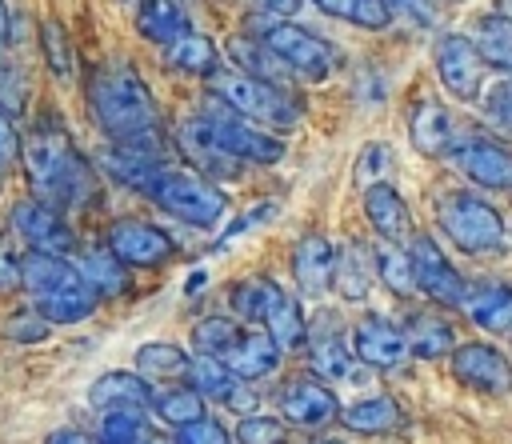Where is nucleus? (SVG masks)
Returning <instances> with one entry per match:
<instances>
[{
    "instance_id": "obj_1",
    "label": "nucleus",
    "mask_w": 512,
    "mask_h": 444,
    "mask_svg": "<svg viewBox=\"0 0 512 444\" xmlns=\"http://www.w3.org/2000/svg\"><path fill=\"white\" fill-rule=\"evenodd\" d=\"M176 148L208 180H232V176H240L244 164L268 168V164L284 160L280 132L264 128V124H252V120L236 116L232 108H224L216 100L204 112H192L176 128Z\"/></svg>"
},
{
    "instance_id": "obj_2",
    "label": "nucleus",
    "mask_w": 512,
    "mask_h": 444,
    "mask_svg": "<svg viewBox=\"0 0 512 444\" xmlns=\"http://www.w3.org/2000/svg\"><path fill=\"white\" fill-rule=\"evenodd\" d=\"M88 116L108 144L128 148H164V116L152 100V88L128 60H104L88 72L84 84Z\"/></svg>"
},
{
    "instance_id": "obj_3",
    "label": "nucleus",
    "mask_w": 512,
    "mask_h": 444,
    "mask_svg": "<svg viewBox=\"0 0 512 444\" xmlns=\"http://www.w3.org/2000/svg\"><path fill=\"white\" fill-rule=\"evenodd\" d=\"M20 164L28 192L60 212H76L96 200V164L72 144L56 112L36 116L32 132L20 140Z\"/></svg>"
},
{
    "instance_id": "obj_4",
    "label": "nucleus",
    "mask_w": 512,
    "mask_h": 444,
    "mask_svg": "<svg viewBox=\"0 0 512 444\" xmlns=\"http://www.w3.org/2000/svg\"><path fill=\"white\" fill-rule=\"evenodd\" d=\"M208 96L224 108H232L236 116L252 120V124H264L272 132H292L304 116V104L292 88H280V84H268V80H256V76H244L236 68H220L208 76Z\"/></svg>"
},
{
    "instance_id": "obj_5",
    "label": "nucleus",
    "mask_w": 512,
    "mask_h": 444,
    "mask_svg": "<svg viewBox=\"0 0 512 444\" xmlns=\"http://www.w3.org/2000/svg\"><path fill=\"white\" fill-rule=\"evenodd\" d=\"M144 196L160 212H168L172 220L192 224V228H212L228 212L224 188L216 180H208L204 172H196V168H172V164H164L152 176V184L144 188Z\"/></svg>"
},
{
    "instance_id": "obj_6",
    "label": "nucleus",
    "mask_w": 512,
    "mask_h": 444,
    "mask_svg": "<svg viewBox=\"0 0 512 444\" xmlns=\"http://www.w3.org/2000/svg\"><path fill=\"white\" fill-rule=\"evenodd\" d=\"M436 224L448 236V244H456L468 256H492L504 248V216L496 212L492 200H484L480 192H448L436 204Z\"/></svg>"
},
{
    "instance_id": "obj_7",
    "label": "nucleus",
    "mask_w": 512,
    "mask_h": 444,
    "mask_svg": "<svg viewBox=\"0 0 512 444\" xmlns=\"http://www.w3.org/2000/svg\"><path fill=\"white\" fill-rule=\"evenodd\" d=\"M252 36H260V40L288 64V72H292V76H304V80H324V76H332L336 64H340L336 48H332L324 36H316V32H308L304 24H292V20H272V16H264Z\"/></svg>"
},
{
    "instance_id": "obj_8",
    "label": "nucleus",
    "mask_w": 512,
    "mask_h": 444,
    "mask_svg": "<svg viewBox=\"0 0 512 444\" xmlns=\"http://www.w3.org/2000/svg\"><path fill=\"white\" fill-rule=\"evenodd\" d=\"M408 260H412V276H416V292L436 304V308H460L468 296V280L460 276V268L444 256V248L436 244L432 232H412L404 240Z\"/></svg>"
},
{
    "instance_id": "obj_9",
    "label": "nucleus",
    "mask_w": 512,
    "mask_h": 444,
    "mask_svg": "<svg viewBox=\"0 0 512 444\" xmlns=\"http://www.w3.org/2000/svg\"><path fill=\"white\" fill-rule=\"evenodd\" d=\"M320 320H324V324L308 328V344H304V348H308V368H312V376H320V380H328V384H364L372 368H364L360 356L352 352V336H344V328L336 324L340 316L324 312Z\"/></svg>"
},
{
    "instance_id": "obj_10",
    "label": "nucleus",
    "mask_w": 512,
    "mask_h": 444,
    "mask_svg": "<svg viewBox=\"0 0 512 444\" xmlns=\"http://www.w3.org/2000/svg\"><path fill=\"white\" fill-rule=\"evenodd\" d=\"M448 164L484 192H512V148L492 140V136H460L448 152Z\"/></svg>"
},
{
    "instance_id": "obj_11",
    "label": "nucleus",
    "mask_w": 512,
    "mask_h": 444,
    "mask_svg": "<svg viewBox=\"0 0 512 444\" xmlns=\"http://www.w3.org/2000/svg\"><path fill=\"white\" fill-rule=\"evenodd\" d=\"M432 68H436V80L448 96L456 100H480V88H484V56L480 48L472 44V36H460V32H444L436 36L432 44Z\"/></svg>"
},
{
    "instance_id": "obj_12",
    "label": "nucleus",
    "mask_w": 512,
    "mask_h": 444,
    "mask_svg": "<svg viewBox=\"0 0 512 444\" xmlns=\"http://www.w3.org/2000/svg\"><path fill=\"white\" fill-rule=\"evenodd\" d=\"M8 228L24 240L28 252H52V256H72L76 252V232L68 228L64 212L36 200V196H24V200L12 204Z\"/></svg>"
},
{
    "instance_id": "obj_13",
    "label": "nucleus",
    "mask_w": 512,
    "mask_h": 444,
    "mask_svg": "<svg viewBox=\"0 0 512 444\" xmlns=\"http://www.w3.org/2000/svg\"><path fill=\"white\" fill-rule=\"evenodd\" d=\"M104 244L112 256H120L128 268H160L176 256V240L152 224V220H140V216H120L108 224L104 232Z\"/></svg>"
},
{
    "instance_id": "obj_14",
    "label": "nucleus",
    "mask_w": 512,
    "mask_h": 444,
    "mask_svg": "<svg viewBox=\"0 0 512 444\" xmlns=\"http://www.w3.org/2000/svg\"><path fill=\"white\" fill-rule=\"evenodd\" d=\"M448 368H452L456 384H464L468 392H480V396H508L512 392V360L488 340H472V344L452 348Z\"/></svg>"
},
{
    "instance_id": "obj_15",
    "label": "nucleus",
    "mask_w": 512,
    "mask_h": 444,
    "mask_svg": "<svg viewBox=\"0 0 512 444\" xmlns=\"http://www.w3.org/2000/svg\"><path fill=\"white\" fill-rule=\"evenodd\" d=\"M276 400H280V420L296 424V428H328L332 420H340V400H336L332 384L320 376L288 380Z\"/></svg>"
},
{
    "instance_id": "obj_16",
    "label": "nucleus",
    "mask_w": 512,
    "mask_h": 444,
    "mask_svg": "<svg viewBox=\"0 0 512 444\" xmlns=\"http://www.w3.org/2000/svg\"><path fill=\"white\" fill-rule=\"evenodd\" d=\"M352 352L372 372H392V368H400L408 360V344H404L400 324L388 320V316H380V312H368V316L356 320V328H352Z\"/></svg>"
},
{
    "instance_id": "obj_17",
    "label": "nucleus",
    "mask_w": 512,
    "mask_h": 444,
    "mask_svg": "<svg viewBox=\"0 0 512 444\" xmlns=\"http://www.w3.org/2000/svg\"><path fill=\"white\" fill-rule=\"evenodd\" d=\"M336 276V244L324 232H304L292 244V280L304 296H324Z\"/></svg>"
},
{
    "instance_id": "obj_18",
    "label": "nucleus",
    "mask_w": 512,
    "mask_h": 444,
    "mask_svg": "<svg viewBox=\"0 0 512 444\" xmlns=\"http://www.w3.org/2000/svg\"><path fill=\"white\" fill-rule=\"evenodd\" d=\"M460 312H464L468 324H476L480 332L512 340V284H500V280L468 284V296H464Z\"/></svg>"
},
{
    "instance_id": "obj_19",
    "label": "nucleus",
    "mask_w": 512,
    "mask_h": 444,
    "mask_svg": "<svg viewBox=\"0 0 512 444\" xmlns=\"http://www.w3.org/2000/svg\"><path fill=\"white\" fill-rule=\"evenodd\" d=\"M408 140H412V148L420 156L440 160V156L452 152V144L460 140V132H456L452 112L440 100H416V108L408 116Z\"/></svg>"
},
{
    "instance_id": "obj_20",
    "label": "nucleus",
    "mask_w": 512,
    "mask_h": 444,
    "mask_svg": "<svg viewBox=\"0 0 512 444\" xmlns=\"http://www.w3.org/2000/svg\"><path fill=\"white\" fill-rule=\"evenodd\" d=\"M96 168L108 172L116 184L144 192L152 176L164 168V148H128V144H104L96 156Z\"/></svg>"
},
{
    "instance_id": "obj_21",
    "label": "nucleus",
    "mask_w": 512,
    "mask_h": 444,
    "mask_svg": "<svg viewBox=\"0 0 512 444\" xmlns=\"http://www.w3.org/2000/svg\"><path fill=\"white\" fill-rule=\"evenodd\" d=\"M400 332H404V344H408V356L416 360H440V356H452L456 348V328L444 312L436 308H416L400 320Z\"/></svg>"
},
{
    "instance_id": "obj_22",
    "label": "nucleus",
    "mask_w": 512,
    "mask_h": 444,
    "mask_svg": "<svg viewBox=\"0 0 512 444\" xmlns=\"http://www.w3.org/2000/svg\"><path fill=\"white\" fill-rule=\"evenodd\" d=\"M364 216H368V224H372V232L380 240L404 244L412 236V212H408L404 196L388 180H372L364 188Z\"/></svg>"
},
{
    "instance_id": "obj_23",
    "label": "nucleus",
    "mask_w": 512,
    "mask_h": 444,
    "mask_svg": "<svg viewBox=\"0 0 512 444\" xmlns=\"http://www.w3.org/2000/svg\"><path fill=\"white\" fill-rule=\"evenodd\" d=\"M152 396H156V388L148 384V376L128 372V368H112V372L96 376L88 388V404L100 412H108V408H144L148 412Z\"/></svg>"
},
{
    "instance_id": "obj_24",
    "label": "nucleus",
    "mask_w": 512,
    "mask_h": 444,
    "mask_svg": "<svg viewBox=\"0 0 512 444\" xmlns=\"http://www.w3.org/2000/svg\"><path fill=\"white\" fill-rule=\"evenodd\" d=\"M280 356H284V352L272 344V336H268L264 328H244V332L236 336V344H232L220 360L232 368L236 380H264L268 372H276Z\"/></svg>"
},
{
    "instance_id": "obj_25",
    "label": "nucleus",
    "mask_w": 512,
    "mask_h": 444,
    "mask_svg": "<svg viewBox=\"0 0 512 444\" xmlns=\"http://www.w3.org/2000/svg\"><path fill=\"white\" fill-rule=\"evenodd\" d=\"M80 280V268L72 256H52V252H24L20 260V288L32 296V300H44L68 284Z\"/></svg>"
},
{
    "instance_id": "obj_26",
    "label": "nucleus",
    "mask_w": 512,
    "mask_h": 444,
    "mask_svg": "<svg viewBox=\"0 0 512 444\" xmlns=\"http://www.w3.org/2000/svg\"><path fill=\"white\" fill-rule=\"evenodd\" d=\"M72 260H76L84 284H88L100 300L124 296V292L132 288V268H128L120 256H112L108 244H100V248H80V252H72Z\"/></svg>"
},
{
    "instance_id": "obj_27",
    "label": "nucleus",
    "mask_w": 512,
    "mask_h": 444,
    "mask_svg": "<svg viewBox=\"0 0 512 444\" xmlns=\"http://www.w3.org/2000/svg\"><path fill=\"white\" fill-rule=\"evenodd\" d=\"M228 60H232V68L236 72H244V76H256V80H268V84H280V88H288V64L260 40V36H252V32H236L232 40H228Z\"/></svg>"
},
{
    "instance_id": "obj_28",
    "label": "nucleus",
    "mask_w": 512,
    "mask_h": 444,
    "mask_svg": "<svg viewBox=\"0 0 512 444\" xmlns=\"http://www.w3.org/2000/svg\"><path fill=\"white\" fill-rule=\"evenodd\" d=\"M136 32L156 44V48H168L176 44L180 36L192 32V20H188V8L180 0H140L136 4Z\"/></svg>"
},
{
    "instance_id": "obj_29",
    "label": "nucleus",
    "mask_w": 512,
    "mask_h": 444,
    "mask_svg": "<svg viewBox=\"0 0 512 444\" xmlns=\"http://www.w3.org/2000/svg\"><path fill=\"white\" fill-rule=\"evenodd\" d=\"M372 280H376V264H372V248H368L364 240H348L344 248H336V276H332V288H336L344 300H352V304L368 300Z\"/></svg>"
},
{
    "instance_id": "obj_30",
    "label": "nucleus",
    "mask_w": 512,
    "mask_h": 444,
    "mask_svg": "<svg viewBox=\"0 0 512 444\" xmlns=\"http://www.w3.org/2000/svg\"><path fill=\"white\" fill-rule=\"evenodd\" d=\"M340 424L356 436H388L404 424V412L392 396H364V400H352L348 408H340Z\"/></svg>"
},
{
    "instance_id": "obj_31",
    "label": "nucleus",
    "mask_w": 512,
    "mask_h": 444,
    "mask_svg": "<svg viewBox=\"0 0 512 444\" xmlns=\"http://www.w3.org/2000/svg\"><path fill=\"white\" fill-rule=\"evenodd\" d=\"M472 44L480 48L484 64L512 76V16L508 12H484L472 24Z\"/></svg>"
},
{
    "instance_id": "obj_32",
    "label": "nucleus",
    "mask_w": 512,
    "mask_h": 444,
    "mask_svg": "<svg viewBox=\"0 0 512 444\" xmlns=\"http://www.w3.org/2000/svg\"><path fill=\"white\" fill-rule=\"evenodd\" d=\"M164 60H168L172 72L200 76V80H208L212 72L224 68V64H220V48H216V40L204 36V32H188V36H180L176 44H168V48H164Z\"/></svg>"
},
{
    "instance_id": "obj_33",
    "label": "nucleus",
    "mask_w": 512,
    "mask_h": 444,
    "mask_svg": "<svg viewBox=\"0 0 512 444\" xmlns=\"http://www.w3.org/2000/svg\"><path fill=\"white\" fill-rule=\"evenodd\" d=\"M280 284L272 276H244L232 284L228 292V304H232V316L240 324H264V316L272 312V304L280 300Z\"/></svg>"
},
{
    "instance_id": "obj_34",
    "label": "nucleus",
    "mask_w": 512,
    "mask_h": 444,
    "mask_svg": "<svg viewBox=\"0 0 512 444\" xmlns=\"http://www.w3.org/2000/svg\"><path fill=\"white\" fill-rule=\"evenodd\" d=\"M184 384H188L192 392H200L204 400H220V404H228V400H232V392L240 388V380L232 376V368H228L220 356H208V352L188 356Z\"/></svg>"
},
{
    "instance_id": "obj_35",
    "label": "nucleus",
    "mask_w": 512,
    "mask_h": 444,
    "mask_svg": "<svg viewBox=\"0 0 512 444\" xmlns=\"http://www.w3.org/2000/svg\"><path fill=\"white\" fill-rule=\"evenodd\" d=\"M48 320H52V328L56 324H80V320H88L96 308H100V296L84 284V276L76 280V284H68V288H60V292H52V296H44V300H32Z\"/></svg>"
},
{
    "instance_id": "obj_36",
    "label": "nucleus",
    "mask_w": 512,
    "mask_h": 444,
    "mask_svg": "<svg viewBox=\"0 0 512 444\" xmlns=\"http://www.w3.org/2000/svg\"><path fill=\"white\" fill-rule=\"evenodd\" d=\"M264 332L272 336V344L280 352H296L308 344V320H304V308L296 296L280 292V300L272 304V312L264 316Z\"/></svg>"
},
{
    "instance_id": "obj_37",
    "label": "nucleus",
    "mask_w": 512,
    "mask_h": 444,
    "mask_svg": "<svg viewBox=\"0 0 512 444\" xmlns=\"http://www.w3.org/2000/svg\"><path fill=\"white\" fill-rule=\"evenodd\" d=\"M372 264H376V280H380L392 296H400V300L416 296V276H412V260H408V248H404V244L380 240V244L372 248Z\"/></svg>"
},
{
    "instance_id": "obj_38",
    "label": "nucleus",
    "mask_w": 512,
    "mask_h": 444,
    "mask_svg": "<svg viewBox=\"0 0 512 444\" xmlns=\"http://www.w3.org/2000/svg\"><path fill=\"white\" fill-rule=\"evenodd\" d=\"M152 412H156L172 432L184 428V424H192V420H200V416H208V412H204V396L192 392L188 384L160 388V392L152 396Z\"/></svg>"
},
{
    "instance_id": "obj_39",
    "label": "nucleus",
    "mask_w": 512,
    "mask_h": 444,
    "mask_svg": "<svg viewBox=\"0 0 512 444\" xmlns=\"http://www.w3.org/2000/svg\"><path fill=\"white\" fill-rule=\"evenodd\" d=\"M152 428L144 408H108L96 428V444H148Z\"/></svg>"
},
{
    "instance_id": "obj_40",
    "label": "nucleus",
    "mask_w": 512,
    "mask_h": 444,
    "mask_svg": "<svg viewBox=\"0 0 512 444\" xmlns=\"http://www.w3.org/2000/svg\"><path fill=\"white\" fill-rule=\"evenodd\" d=\"M320 12L344 20V24H356L364 32H384L392 24V8L388 0H312Z\"/></svg>"
},
{
    "instance_id": "obj_41",
    "label": "nucleus",
    "mask_w": 512,
    "mask_h": 444,
    "mask_svg": "<svg viewBox=\"0 0 512 444\" xmlns=\"http://www.w3.org/2000/svg\"><path fill=\"white\" fill-rule=\"evenodd\" d=\"M188 368V352L172 340H148L136 348V372L148 376V380H160V376H184Z\"/></svg>"
},
{
    "instance_id": "obj_42",
    "label": "nucleus",
    "mask_w": 512,
    "mask_h": 444,
    "mask_svg": "<svg viewBox=\"0 0 512 444\" xmlns=\"http://www.w3.org/2000/svg\"><path fill=\"white\" fill-rule=\"evenodd\" d=\"M0 336H4L8 344H40V340L52 336V320H48L36 304H24V308L4 312V320H0Z\"/></svg>"
},
{
    "instance_id": "obj_43",
    "label": "nucleus",
    "mask_w": 512,
    "mask_h": 444,
    "mask_svg": "<svg viewBox=\"0 0 512 444\" xmlns=\"http://www.w3.org/2000/svg\"><path fill=\"white\" fill-rule=\"evenodd\" d=\"M240 332H244V324L236 316H204L192 328V348L196 352H208V356H224L236 344Z\"/></svg>"
},
{
    "instance_id": "obj_44",
    "label": "nucleus",
    "mask_w": 512,
    "mask_h": 444,
    "mask_svg": "<svg viewBox=\"0 0 512 444\" xmlns=\"http://www.w3.org/2000/svg\"><path fill=\"white\" fill-rule=\"evenodd\" d=\"M40 48H44V60H48V68H52L60 80H72V72H76L72 40H68V32H64L56 20H44V28H40Z\"/></svg>"
},
{
    "instance_id": "obj_45",
    "label": "nucleus",
    "mask_w": 512,
    "mask_h": 444,
    "mask_svg": "<svg viewBox=\"0 0 512 444\" xmlns=\"http://www.w3.org/2000/svg\"><path fill=\"white\" fill-rule=\"evenodd\" d=\"M232 440H236V444H284V440H288V424H284L280 416L248 412V416H240Z\"/></svg>"
},
{
    "instance_id": "obj_46",
    "label": "nucleus",
    "mask_w": 512,
    "mask_h": 444,
    "mask_svg": "<svg viewBox=\"0 0 512 444\" xmlns=\"http://www.w3.org/2000/svg\"><path fill=\"white\" fill-rule=\"evenodd\" d=\"M172 440H176V444H232V432H228L220 420L200 416V420H192V424L176 428V436H172Z\"/></svg>"
},
{
    "instance_id": "obj_47",
    "label": "nucleus",
    "mask_w": 512,
    "mask_h": 444,
    "mask_svg": "<svg viewBox=\"0 0 512 444\" xmlns=\"http://www.w3.org/2000/svg\"><path fill=\"white\" fill-rule=\"evenodd\" d=\"M484 112L500 132H512V80H500L488 96H484Z\"/></svg>"
},
{
    "instance_id": "obj_48",
    "label": "nucleus",
    "mask_w": 512,
    "mask_h": 444,
    "mask_svg": "<svg viewBox=\"0 0 512 444\" xmlns=\"http://www.w3.org/2000/svg\"><path fill=\"white\" fill-rule=\"evenodd\" d=\"M20 128H16V120H12V112L0 104V172H8L16 160H20Z\"/></svg>"
},
{
    "instance_id": "obj_49",
    "label": "nucleus",
    "mask_w": 512,
    "mask_h": 444,
    "mask_svg": "<svg viewBox=\"0 0 512 444\" xmlns=\"http://www.w3.org/2000/svg\"><path fill=\"white\" fill-rule=\"evenodd\" d=\"M388 8H392V16L400 12L408 24H420V28H428L432 24V0H388Z\"/></svg>"
},
{
    "instance_id": "obj_50",
    "label": "nucleus",
    "mask_w": 512,
    "mask_h": 444,
    "mask_svg": "<svg viewBox=\"0 0 512 444\" xmlns=\"http://www.w3.org/2000/svg\"><path fill=\"white\" fill-rule=\"evenodd\" d=\"M20 260L24 256H16L8 244H0V296L20 292Z\"/></svg>"
},
{
    "instance_id": "obj_51",
    "label": "nucleus",
    "mask_w": 512,
    "mask_h": 444,
    "mask_svg": "<svg viewBox=\"0 0 512 444\" xmlns=\"http://www.w3.org/2000/svg\"><path fill=\"white\" fill-rule=\"evenodd\" d=\"M272 212H276V204H260V208H252V212H244V216H240V220H236L232 228H224V236L216 240V248H220V244H228L232 236H240V232H248L252 224H260V220H264V216H272Z\"/></svg>"
},
{
    "instance_id": "obj_52",
    "label": "nucleus",
    "mask_w": 512,
    "mask_h": 444,
    "mask_svg": "<svg viewBox=\"0 0 512 444\" xmlns=\"http://www.w3.org/2000/svg\"><path fill=\"white\" fill-rule=\"evenodd\" d=\"M252 4H256V12H264L272 20H292L304 0H252Z\"/></svg>"
},
{
    "instance_id": "obj_53",
    "label": "nucleus",
    "mask_w": 512,
    "mask_h": 444,
    "mask_svg": "<svg viewBox=\"0 0 512 444\" xmlns=\"http://www.w3.org/2000/svg\"><path fill=\"white\" fill-rule=\"evenodd\" d=\"M44 444H96V436H88L84 428L64 424V428H52V432L44 436Z\"/></svg>"
},
{
    "instance_id": "obj_54",
    "label": "nucleus",
    "mask_w": 512,
    "mask_h": 444,
    "mask_svg": "<svg viewBox=\"0 0 512 444\" xmlns=\"http://www.w3.org/2000/svg\"><path fill=\"white\" fill-rule=\"evenodd\" d=\"M12 44V12H8V0H0V52Z\"/></svg>"
},
{
    "instance_id": "obj_55",
    "label": "nucleus",
    "mask_w": 512,
    "mask_h": 444,
    "mask_svg": "<svg viewBox=\"0 0 512 444\" xmlns=\"http://www.w3.org/2000/svg\"><path fill=\"white\" fill-rule=\"evenodd\" d=\"M200 284H204V272H196V276H188V288H184V292L192 296V292H200Z\"/></svg>"
},
{
    "instance_id": "obj_56",
    "label": "nucleus",
    "mask_w": 512,
    "mask_h": 444,
    "mask_svg": "<svg viewBox=\"0 0 512 444\" xmlns=\"http://www.w3.org/2000/svg\"><path fill=\"white\" fill-rule=\"evenodd\" d=\"M312 444H344V440H332V436H320V440H312Z\"/></svg>"
},
{
    "instance_id": "obj_57",
    "label": "nucleus",
    "mask_w": 512,
    "mask_h": 444,
    "mask_svg": "<svg viewBox=\"0 0 512 444\" xmlns=\"http://www.w3.org/2000/svg\"><path fill=\"white\" fill-rule=\"evenodd\" d=\"M148 444H176V440H160V436H152V440H148Z\"/></svg>"
},
{
    "instance_id": "obj_58",
    "label": "nucleus",
    "mask_w": 512,
    "mask_h": 444,
    "mask_svg": "<svg viewBox=\"0 0 512 444\" xmlns=\"http://www.w3.org/2000/svg\"><path fill=\"white\" fill-rule=\"evenodd\" d=\"M500 12H508V16H512V0H504V8H500Z\"/></svg>"
},
{
    "instance_id": "obj_59",
    "label": "nucleus",
    "mask_w": 512,
    "mask_h": 444,
    "mask_svg": "<svg viewBox=\"0 0 512 444\" xmlns=\"http://www.w3.org/2000/svg\"><path fill=\"white\" fill-rule=\"evenodd\" d=\"M0 184H4V172H0Z\"/></svg>"
},
{
    "instance_id": "obj_60",
    "label": "nucleus",
    "mask_w": 512,
    "mask_h": 444,
    "mask_svg": "<svg viewBox=\"0 0 512 444\" xmlns=\"http://www.w3.org/2000/svg\"><path fill=\"white\" fill-rule=\"evenodd\" d=\"M508 196H512V192H508Z\"/></svg>"
}]
</instances>
